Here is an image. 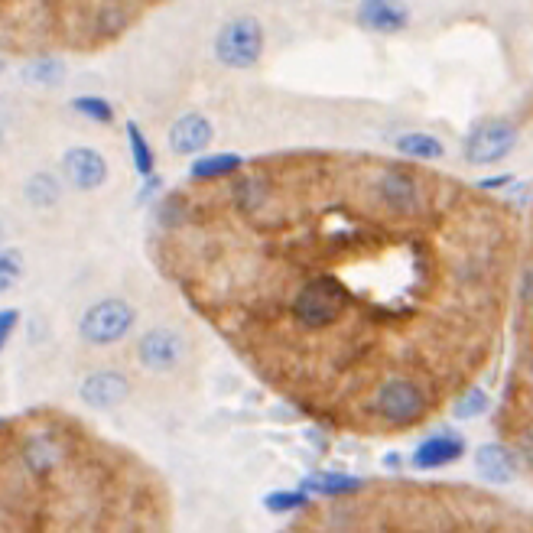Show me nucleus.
I'll return each mask as SVG.
<instances>
[{
	"instance_id": "obj_12",
	"label": "nucleus",
	"mask_w": 533,
	"mask_h": 533,
	"mask_svg": "<svg viewBox=\"0 0 533 533\" xmlns=\"http://www.w3.org/2000/svg\"><path fill=\"white\" fill-rule=\"evenodd\" d=\"M355 20L361 30L377 36H394L410 26V7L403 0H361Z\"/></svg>"
},
{
	"instance_id": "obj_19",
	"label": "nucleus",
	"mask_w": 533,
	"mask_h": 533,
	"mask_svg": "<svg viewBox=\"0 0 533 533\" xmlns=\"http://www.w3.org/2000/svg\"><path fill=\"white\" fill-rule=\"evenodd\" d=\"M23 82L36 88H59L65 82V65L62 59H52V56L33 59L23 65Z\"/></svg>"
},
{
	"instance_id": "obj_1",
	"label": "nucleus",
	"mask_w": 533,
	"mask_h": 533,
	"mask_svg": "<svg viewBox=\"0 0 533 533\" xmlns=\"http://www.w3.org/2000/svg\"><path fill=\"white\" fill-rule=\"evenodd\" d=\"M348 306V290L329 273L309 277L290 299V316L299 329L306 332H322L342 319V312Z\"/></svg>"
},
{
	"instance_id": "obj_31",
	"label": "nucleus",
	"mask_w": 533,
	"mask_h": 533,
	"mask_svg": "<svg viewBox=\"0 0 533 533\" xmlns=\"http://www.w3.org/2000/svg\"><path fill=\"white\" fill-rule=\"evenodd\" d=\"M0 72H4V59H0Z\"/></svg>"
},
{
	"instance_id": "obj_6",
	"label": "nucleus",
	"mask_w": 533,
	"mask_h": 533,
	"mask_svg": "<svg viewBox=\"0 0 533 533\" xmlns=\"http://www.w3.org/2000/svg\"><path fill=\"white\" fill-rule=\"evenodd\" d=\"M517 147V127L504 117H494V121H481L465 140V160L475 166H491L501 163L504 156H511Z\"/></svg>"
},
{
	"instance_id": "obj_32",
	"label": "nucleus",
	"mask_w": 533,
	"mask_h": 533,
	"mask_svg": "<svg viewBox=\"0 0 533 533\" xmlns=\"http://www.w3.org/2000/svg\"><path fill=\"white\" fill-rule=\"evenodd\" d=\"M530 374H533V358H530Z\"/></svg>"
},
{
	"instance_id": "obj_9",
	"label": "nucleus",
	"mask_w": 533,
	"mask_h": 533,
	"mask_svg": "<svg viewBox=\"0 0 533 533\" xmlns=\"http://www.w3.org/2000/svg\"><path fill=\"white\" fill-rule=\"evenodd\" d=\"M374 195L384 202L387 212H394V215H416L423 205L420 182H416V176L407 173L403 166L381 169V176L374 179Z\"/></svg>"
},
{
	"instance_id": "obj_27",
	"label": "nucleus",
	"mask_w": 533,
	"mask_h": 533,
	"mask_svg": "<svg viewBox=\"0 0 533 533\" xmlns=\"http://www.w3.org/2000/svg\"><path fill=\"white\" fill-rule=\"evenodd\" d=\"M520 296H524V303H533V267L524 273V283H520Z\"/></svg>"
},
{
	"instance_id": "obj_14",
	"label": "nucleus",
	"mask_w": 533,
	"mask_h": 533,
	"mask_svg": "<svg viewBox=\"0 0 533 533\" xmlns=\"http://www.w3.org/2000/svg\"><path fill=\"white\" fill-rule=\"evenodd\" d=\"M475 468L485 481H494V485H504L517 475V455L501 446V442H491V446H481L475 452Z\"/></svg>"
},
{
	"instance_id": "obj_22",
	"label": "nucleus",
	"mask_w": 533,
	"mask_h": 533,
	"mask_svg": "<svg viewBox=\"0 0 533 533\" xmlns=\"http://www.w3.org/2000/svg\"><path fill=\"white\" fill-rule=\"evenodd\" d=\"M72 111L88 117V121L95 124H114V104L104 101L98 95H82V98H72Z\"/></svg>"
},
{
	"instance_id": "obj_20",
	"label": "nucleus",
	"mask_w": 533,
	"mask_h": 533,
	"mask_svg": "<svg viewBox=\"0 0 533 533\" xmlns=\"http://www.w3.org/2000/svg\"><path fill=\"white\" fill-rule=\"evenodd\" d=\"M127 147H130V163H134V169L143 179H150L153 166H156V156H153L147 134H143V127L137 121H127Z\"/></svg>"
},
{
	"instance_id": "obj_16",
	"label": "nucleus",
	"mask_w": 533,
	"mask_h": 533,
	"mask_svg": "<svg viewBox=\"0 0 533 533\" xmlns=\"http://www.w3.org/2000/svg\"><path fill=\"white\" fill-rule=\"evenodd\" d=\"M303 488L309 494H325V498H342V494H355L364 488V481L355 475H342V472H316L303 481Z\"/></svg>"
},
{
	"instance_id": "obj_23",
	"label": "nucleus",
	"mask_w": 533,
	"mask_h": 533,
	"mask_svg": "<svg viewBox=\"0 0 533 533\" xmlns=\"http://www.w3.org/2000/svg\"><path fill=\"white\" fill-rule=\"evenodd\" d=\"M488 407H491V400H488V394L485 390H468V394L455 403V416H459V420H478V416H485L488 413Z\"/></svg>"
},
{
	"instance_id": "obj_7",
	"label": "nucleus",
	"mask_w": 533,
	"mask_h": 533,
	"mask_svg": "<svg viewBox=\"0 0 533 533\" xmlns=\"http://www.w3.org/2000/svg\"><path fill=\"white\" fill-rule=\"evenodd\" d=\"M17 459L23 465V472L33 481H43L65 465V459H69V446H65V439L56 433V429H33V433L23 439Z\"/></svg>"
},
{
	"instance_id": "obj_26",
	"label": "nucleus",
	"mask_w": 533,
	"mask_h": 533,
	"mask_svg": "<svg viewBox=\"0 0 533 533\" xmlns=\"http://www.w3.org/2000/svg\"><path fill=\"white\" fill-rule=\"evenodd\" d=\"M520 455H524V462L533 468V429H530V433H524V439H520Z\"/></svg>"
},
{
	"instance_id": "obj_8",
	"label": "nucleus",
	"mask_w": 533,
	"mask_h": 533,
	"mask_svg": "<svg viewBox=\"0 0 533 533\" xmlns=\"http://www.w3.org/2000/svg\"><path fill=\"white\" fill-rule=\"evenodd\" d=\"M75 394L91 410H114L130 400L134 384H130V377L117 368H95L78 381Z\"/></svg>"
},
{
	"instance_id": "obj_3",
	"label": "nucleus",
	"mask_w": 533,
	"mask_h": 533,
	"mask_svg": "<svg viewBox=\"0 0 533 533\" xmlns=\"http://www.w3.org/2000/svg\"><path fill=\"white\" fill-rule=\"evenodd\" d=\"M137 309L121 296H108L91 303L78 319V338L91 348H114L134 332Z\"/></svg>"
},
{
	"instance_id": "obj_4",
	"label": "nucleus",
	"mask_w": 533,
	"mask_h": 533,
	"mask_svg": "<svg viewBox=\"0 0 533 533\" xmlns=\"http://www.w3.org/2000/svg\"><path fill=\"white\" fill-rule=\"evenodd\" d=\"M134 358L147 374L169 377L182 371V364L189 361V338L186 332H179L176 325H150V329L137 338Z\"/></svg>"
},
{
	"instance_id": "obj_13",
	"label": "nucleus",
	"mask_w": 533,
	"mask_h": 533,
	"mask_svg": "<svg viewBox=\"0 0 533 533\" xmlns=\"http://www.w3.org/2000/svg\"><path fill=\"white\" fill-rule=\"evenodd\" d=\"M465 452V439L459 433H436L423 439L420 446H416L413 452V468H423V472H429V468H442V465H452L459 455Z\"/></svg>"
},
{
	"instance_id": "obj_30",
	"label": "nucleus",
	"mask_w": 533,
	"mask_h": 533,
	"mask_svg": "<svg viewBox=\"0 0 533 533\" xmlns=\"http://www.w3.org/2000/svg\"><path fill=\"white\" fill-rule=\"evenodd\" d=\"M0 147H4V127H0Z\"/></svg>"
},
{
	"instance_id": "obj_2",
	"label": "nucleus",
	"mask_w": 533,
	"mask_h": 533,
	"mask_svg": "<svg viewBox=\"0 0 533 533\" xmlns=\"http://www.w3.org/2000/svg\"><path fill=\"white\" fill-rule=\"evenodd\" d=\"M212 52L225 69H254L264 59V23L254 13H238V17L225 20L215 33Z\"/></svg>"
},
{
	"instance_id": "obj_24",
	"label": "nucleus",
	"mask_w": 533,
	"mask_h": 533,
	"mask_svg": "<svg viewBox=\"0 0 533 533\" xmlns=\"http://www.w3.org/2000/svg\"><path fill=\"white\" fill-rule=\"evenodd\" d=\"M264 504L273 514L299 511V507H309V491H273V494H267Z\"/></svg>"
},
{
	"instance_id": "obj_21",
	"label": "nucleus",
	"mask_w": 533,
	"mask_h": 533,
	"mask_svg": "<svg viewBox=\"0 0 533 533\" xmlns=\"http://www.w3.org/2000/svg\"><path fill=\"white\" fill-rule=\"evenodd\" d=\"M23 273H26L23 254L17 251V247L0 244V296L17 290V286L23 283Z\"/></svg>"
},
{
	"instance_id": "obj_10",
	"label": "nucleus",
	"mask_w": 533,
	"mask_h": 533,
	"mask_svg": "<svg viewBox=\"0 0 533 533\" xmlns=\"http://www.w3.org/2000/svg\"><path fill=\"white\" fill-rule=\"evenodd\" d=\"M62 176L78 192H98L108 182V160L95 147H72L62 156Z\"/></svg>"
},
{
	"instance_id": "obj_15",
	"label": "nucleus",
	"mask_w": 533,
	"mask_h": 533,
	"mask_svg": "<svg viewBox=\"0 0 533 533\" xmlns=\"http://www.w3.org/2000/svg\"><path fill=\"white\" fill-rule=\"evenodd\" d=\"M23 199L33 208H52L62 202V179L49 169H39L23 182Z\"/></svg>"
},
{
	"instance_id": "obj_5",
	"label": "nucleus",
	"mask_w": 533,
	"mask_h": 533,
	"mask_svg": "<svg viewBox=\"0 0 533 533\" xmlns=\"http://www.w3.org/2000/svg\"><path fill=\"white\" fill-rule=\"evenodd\" d=\"M374 413L390 426L420 423L426 413V394L416 381L407 377H387L374 394Z\"/></svg>"
},
{
	"instance_id": "obj_17",
	"label": "nucleus",
	"mask_w": 533,
	"mask_h": 533,
	"mask_svg": "<svg viewBox=\"0 0 533 533\" xmlns=\"http://www.w3.org/2000/svg\"><path fill=\"white\" fill-rule=\"evenodd\" d=\"M394 147L397 153L403 156H410V160H439L442 153H446V147H442V140L433 137V134H426V130H410V134H400L394 140Z\"/></svg>"
},
{
	"instance_id": "obj_18",
	"label": "nucleus",
	"mask_w": 533,
	"mask_h": 533,
	"mask_svg": "<svg viewBox=\"0 0 533 533\" xmlns=\"http://www.w3.org/2000/svg\"><path fill=\"white\" fill-rule=\"evenodd\" d=\"M244 166V160L238 153H212V156H202L192 163V179H225V176H234L238 169Z\"/></svg>"
},
{
	"instance_id": "obj_28",
	"label": "nucleus",
	"mask_w": 533,
	"mask_h": 533,
	"mask_svg": "<svg viewBox=\"0 0 533 533\" xmlns=\"http://www.w3.org/2000/svg\"><path fill=\"white\" fill-rule=\"evenodd\" d=\"M504 182H511V176H498V179H481L478 189H501Z\"/></svg>"
},
{
	"instance_id": "obj_11",
	"label": "nucleus",
	"mask_w": 533,
	"mask_h": 533,
	"mask_svg": "<svg viewBox=\"0 0 533 533\" xmlns=\"http://www.w3.org/2000/svg\"><path fill=\"white\" fill-rule=\"evenodd\" d=\"M212 140H215V127L199 111L179 114L166 130V143L176 156H199V153L208 150V143Z\"/></svg>"
},
{
	"instance_id": "obj_29",
	"label": "nucleus",
	"mask_w": 533,
	"mask_h": 533,
	"mask_svg": "<svg viewBox=\"0 0 533 533\" xmlns=\"http://www.w3.org/2000/svg\"><path fill=\"white\" fill-rule=\"evenodd\" d=\"M7 241V228L4 225H0V244H4Z\"/></svg>"
},
{
	"instance_id": "obj_25",
	"label": "nucleus",
	"mask_w": 533,
	"mask_h": 533,
	"mask_svg": "<svg viewBox=\"0 0 533 533\" xmlns=\"http://www.w3.org/2000/svg\"><path fill=\"white\" fill-rule=\"evenodd\" d=\"M17 325H20V312L17 309H0V351L7 348L10 335L17 332Z\"/></svg>"
}]
</instances>
